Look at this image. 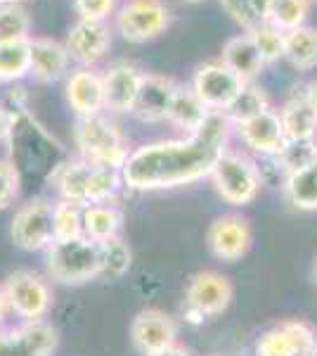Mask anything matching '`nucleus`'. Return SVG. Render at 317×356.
<instances>
[{"label":"nucleus","mask_w":317,"mask_h":356,"mask_svg":"<svg viewBox=\"0 0 317 356\" xmlns=\"http://www.w3.org/2000/svg\"><path fill=\"white\" fill-rule=\"evenodd\" d=\"M234 126L225 112H211L197 134L132 147L121 166L126 191L157 193L192 186L211 176L218 159L230 150Z\"/></svg>","instance_id":"1"},{"label":"nucleus","mask_w":317,"mask_h":356,"mask_svg":"<svg viewBox=\"0 0 317 356\" xmlns=\"http://www.w3.org/2000/svg\"><path fill=\"white\" fill-rule=\"evenodd\" d=\"M50 181L55 183L60 200H67V202H74L78 207L114 202L119 193L126 188L123 178H121V169L90 164L83 157L62 162Z\"/></svg>","instance_id":"2"},{"label":"nucleus","mask_w":317,"mask_h":356,"mask_svg":"<svg viewBox=\"0 0 317 356\" xmlns=\"http://www.w3.org/2000/svg\"><path fill=\"white\" fill-rule=\"evenodd\" d=\"M45 273L60 285H85L102 273V247L85 235L71 240H55L45 250Z\"/></svg>","instance_id":"3"},{"label":"nucleus","mask_w":317,"mask_h":356,"mask_svg":"<svg viewBox=\"0 0 317 356\" xmlns=\"http://www.w3.org/2000/svg\"><path fill=\"white\" fill-rule=\"evenodd\" d=\"M74 145L85 162L109 169H121L132 150L119 124L107 114L78 119L74 126Z\"/></svg>","instance_id":"4"},{"label":"nucleus","mask_w":317,"mask_h":356,"mask_svg":"<svg viewBox=\"0 0 317 356\" xmlns=\"http://www.w3.org/2000/svg\"><path fill=\"white\" fill-rule=\"evenodd\" d=\"M213 191L225 204L249 207L263 191V174L246 152L228 150L211 171Z\"/></svg>","instance_id":"5"},{"label":"nucleus","mask_w":317,"mask_h":356,"mask_svg":"<svg viewBox=\"0 0 317 356\" xmlns=\"http://www.w3.org/2000/svg\"><path fill=\"white\" fill-rule=\"evenodd\" d=\"M3 292L5 300H8L10 314H15L22 323H26V321H48L50 312H53V285L48 283V278H43L36 271H28V268L12 271L5 278Z\"/></svg>","instance_id":"6"},{"label":"nucleus","mask_w":317,"mask_h":356,"mask_svg":"<svg viewBox=\"0 0 317 356\" xmlns=\"http://www.w3.org/2000/svg\"><path fill=\"white\" fill-rule=\"evenodd\" d=\"M171 26V10L164 0H126L114 15V29L126 43L142 45Z\"/></svg>","instance_id":"7"},{"label":"nucleus","mask_w":317,"mask_h":356,"mask_svg":"<svg viewBox=\"0 0 317 356\" xmlns=\"http://www.w3.org/2000/svg\"><path fill=\"white\" fill-rule=\"evenodd\" d=\"M10 238L24 252H45L55 243V202L45 197L22 204L10 221Z\"/></svg>","instance_id":"8"},{"label":"nucleus","mask_w":317,"mask_h":356,"mask_svg":"<svg viewBox=\"0 0 317 356\" xmlns=\"http://www.w3.org/2000/svg\"><path fill=\"white\" fill-rule=\"evenodd\" d=\"M234 297V288L228 275L218 271H199L189 278L185 288V314L189 321L201 323L228 312Z\"/></svg>","instance_id":"9"},{"label":"nucleus","mask_w":317,"mask_h":356,"mask_svg":"<svg viewBox=\"0 0 317 356\" xmlns=\"http://www.w3.org/2000/svg\"><path fill=\"white\" fill-rule=\"evenodd\" d=\"M189 86L211 112H228L230 105L246 88V81L221 60H211L197 67Z\"/></svg>","instance_id":"10"},{"label":"nucleus","mask_w":317,"mask_h":356,"mask_svg":"<svg viewBox=\"0 0 317 356\" xmlns=\"http://www.w3.org/2000/svg\"><path fill=\"white\" fill-rule=\"evenodd\" d=\"M317 347V330L305 321L289 318L265 330L256 342V356H308Z\"/></svg>","instance_id":"11"},{"label":"nucleus","mask_w":317,"mask_h":356,"mask_svg":"<svg viewBox=\"0 0 317 356\" xmlns=\"http://www.w3.org/2000/svg\"><path fill=\"white\" fill-rule=\"evenodd\" d=\"M57 330L50 321L0 328V356H53L57 349Z\"/></svg>","instance_id":"12"},{"label":"nucleus","mask_w":317,"mask_h":356,"mask_svg":"<svg viewBox=\"0 0 317 356\" xmlns=\"http://www.w3.org/2000/svg\"><path fill=\"white\" fill-rule=\"evenodd\" d=\"M234 134L244 143L246 150L265 159L277 157L284 143L289 140L284 134V126H282L280 112L275 107H270V110L256 114V117L246 119L241 124H234Z\"/></svg>","instance_id":"13"},{"label":"nucleus","mask_w":317,"mask_h":356,"mask_svg":"<svg viewBox=\"0 0 317 356\" xmlns=\"http://www.w3.org/2000/svg\"><path fill=\"white\" fill-rule=\"evenodd\" d=\"M253 243L251 223L239 214H223L206 231V245L221 261H239L249 254Z\"/></svg>","instance_id":"14"},{"label":"nucleus","mask_w":317,"mask_h":356,"mask_svg":"<svg viewBox=\"0 0 317 356\" xmlns=\"http://www.w3.org/2000/svg\"><path fill=\"white\" fill-rule=\"evenodd\" d=\"M112 26L107 22H90L78 19L76 24L69 29L65 45L69 50L71 62L78 67H95L107 57L112 48Z\"/></svg>","instance_id":"15"},{"label":"nucleus","mask_w":317,"mask_h":356,"mask_svg":"<svg viewBox=\"0 0 317 356\" xmlns=\"http://www.w3.org/2000/svg\"><path fill=\"white\" fill-rule=\"evenodd\" d=\"M178 88H180V83H178L175 79L164 76V74H147L145 72L130 114L135 119H140L142 124L169 122Z\"/></svg>","instance_id":"16"},{"label":"nucleus","mask_w":317,"mask_h":356,"mask_svg":"<svg viewBox=\"0 0 317 356\" xmlns=\"http://www.w3.org/2000/svg\"><path fill=\"white\" fill-rule=\"evenodd\" d=\"M65 97L78 119L105 114V83L95 67H76L65 79Z\"/></svg>","instance_id":"17"},{"label":"nucleus","mask_w":317,"mask_h":356,"mask_svg":"<svg viewBox=\"0 0 317 356\" xmlns=\"http://www.w3.org/2000/svg\"><path fill=\"white\" fill-rule=\"evenodd\" d=\"M142 72L132 62H114L102 72V83H105V114L119 117V114H130L135 105L137 90L142 83Z\"/></svg>","instance_id":"18"},{"label":"nucleus","mask_w":317,"mask_h":356,"mask_svg":"<svg viewBox=\"0 0 317 356\" xmlns=\"http://www.w3.org/2000/svg\"><path fill=\"white\" fill-rule=\"evenodd\" d=\"M130 340L145 356L178 344V323L161 309H142L130 323Z\"/></svg>","instance_id":"19"},{"label":"nucleus","mask_w":317,"mask_h":356,"mask_svg":"<svg viewBox=\"0 0 317 356\" xmlns=\"http://www.w3.org/2000/svg\"><path fill=\"white\" fill-rule=\"evenodd\" d=\"M71 57L67 45L55 38L31 36V74L36 83H57L71 72Z\"/></svg>","instance_id":"20"},{"label":"nucleus","mask_w":317,"mask_h":356,"mask_svg":"<svg viewBox=\"0 0 317 356\" xmlns=\"http://www.w3.org/2000/svg\"><path fill=\"white\" fill-rule=\"evenodd\" d=\"M221 62L232 69L237 76L244 79L246 83H256V79L261 76L263 69H265V62H263L261 53H258V48H256V43H253L249 31L237 33V36L225 41Z\"/></svg>","instance_id":"21"},{"label":"nucleus","mask_w":317,"mask_h":356,"mask_svg":"<svg viewBox=\"0 0 317 356\" xmlns=\"http://www.w3.org/2000/svg\"><path fill=\"white\" fill-rule=\"evenodd\" d=\"M280 119L289 140H303V138H317V112L308 102L303 88L293 90L280 107Z\"/></svg>","instance_id":"22"},{"label":"nucleus","mask_w":317,"mask_h":356,"mask_svg":"<svg viewBox=\"0 0 317 356\" xmlns=\"http://www.w3.org/2000/svg\"><path fill=\"white\" fill-rule=\"evenodd\" d=\"M123 221V209L114 202L83 207V235L97 245H105L109 240L121 238Z\"/></svg>","instance_id":"23"},{"label":"nucleus","mask_w":317,"mask_h":356,"mask_svg":"<svg viewBox=\"0 0 317 356\" xmlns=\"http://www.w3.org/2000/svg\"><path fill=\"white\" fill-rule=\"evenodd\" d=\"M209 117H211V110L204 105V100L194 93L192 86H180L175 100H173L169 124H173L185 136H189V134H197L201 126L209 122Z\"/></svg>","instance_id":"24"},{"label":"nucleus","mask_w":317,"mask_h":356,"mask_svg":"<svg viewBox=\"0 0 317 356\" xmlns=\"http://www.w3.org/2000/svg\"><path fill=\"white\" fill-rule=\"evenodd\" d=\"M282 193L291 209L317 211V162L282 178Z\"/></svg>","instance_id":"25"},{"label":"nucleus","mask_w":317,"mask_h":356,"mask_svg":"<svg viewBox=\"0 0 317 356\" xmlns=\"http://www.w3.org/2000/svg\"><path fill=\"white\" fill-rule=\"evenodd\" d=\"M31 74V38L0 43V83H19Z\"/></svg>","instance_id":"26"},{"label":"nucleus","mask_w":317,"mask_h":356,"mask_svg":"<svg viewBox=\"0 0 317 356\" xmlns=\"http://www.w3.org/2000/svg\"><path fill=\"white\" fill-rule=\"evenodd\" d=\"M284 60L298 72H310L317 67V29L301 26L286 33Z\"/></svg>","instance_id":"27"},{"label":"nucleus","mask_w":317,"mask_h":356,"mask_svg":"<svg viewBox=\"0 0 317 356\" xmlns=\"http://www.w3.org/2000/svg\"><path fill=\"white\" fill-rule=\"evenodd\" d=\"M282 176L296 174L305 166L317 162V138H303V140H286L277 157L273 159Z\"/></svg>","instance_id":"28"},{"label":"nucleus","mask_w":317,"mask_h":356,"mask_svg":"<svg viewBox=\"0 0 317 356\" xmlns=\"http://www.w3.org/2000/svg\"><path fill=\"white\" fill-rule=\"evenodd\" d=\"M310 8H313V0H273L268 24L289 33L293 29L305 26L310 17Z\"/></svg>","instance_id":"29"},{"label":"nucleus","mask_w":317,"mask_h":356,"mask_svg":"<svg viewBox=\"0 0 317 356\" xmlns=\"http://www.w3.org/2000/svg\"><path fill=\"white\" fill-rule=\"evenodd\" d=\"M270 107H273L270 105V97L261 86L246 83V88L241 90L239 97L230 105V110L225 114H228V119L234 126V124H241V122H246V119L256 117V114H261L265 110H270Z\"/></svg>","instance_id":"30"},{"label":"nucleus","mask_w":317,"mask_h":356,"mask_svg":"<svg viewBox=\"0 0 317 356\" xmlns=\"http://www.w3.org/2000/svg\"><path fill=\"white\" fill-rule=\"evenodd\" d=\"M102 247V273L100 278L107 280H121L132 266V250L126 240H109Z\"/></svg>","instance_id":"31"},{"label":"nucleus","mask_w":317,"mask_h":356,"mask_svg":"<svg viewBox=\"0 0 317 356\" xmlns=\"http://www.w3.org/2000/svg\"><path fill=\"white\" fill-rule=\"evenodd\" d=\"M251 38L256 43L258 53H261L265 67L268 65H275V62L284 60V45H286V33L275 29L273 24L268 22H261L258 26L251 29Z\"/></svg>","instance_id":"32"},{"label":"nucleus","mask_w":317,"mask_h":356,"mask_svg":"<svg viewBox=\"0 0 317 356\" xmlns=\"http://www.w3.org/2000/svg\"><path fill=\"white\" fill-rule=\"evenodd\" d=\"M31 38V15L24 5H0V43Z\"/></svg>","instance_id":"33"},{"label":"nucleus","mask_w":317,"mask_h":356,"mask_svg":"<svg viewBox=\"0 0 317 356\" xmlns=\"http://www.w3.org/2000/svg\"><path fill=\"white\" fill-rule=\"evenodd\" d=\"M83 235V207L57 200L55 202V240H71Z\"/></svg>","instance_id":"34"},{"label":"nucleus","mask_w":317,"mask_h":356,"mask_svg":"<svg viewBox=\"0 0 317 356\" xmlns=\"http://www.w3.org/2000/svg\"><path fill=\"white\" fill-rule=\"evenodd\" d=\"M19 191H22L19 169L12 164V159L0 157V211H5L8 207L15 204V200L19 197Z\"/></svg>","instance_id":"35"},{"label":"nucleus","mask_w":317,"mask_h":356,"mask_svg":"<svg viewBox=\"0 0 317 356\" xmlns=\"http://www.w3.org/2000/svg\"><path fill=\"white\" fill-rule=\"evenodd\" d=\"M78 19L90 22H107L109 17L117 15L119 0H74Z\"/></svg>","instance_id":"36"},{"label":"nucleus","mask_w":317,"mask_h":356,"mask_svg":"<svg viewBox=\"0 0 317 356\" xmlns=\"http://www.w3.org/2000/svg\"><path fill=\"white\" fill-rule=\"evenodd\" d=\"M221 5H223L225 13L230 15V19L237 22L244 31H251L253 26L261 24L251 8V0H221Z\"/></svg>","instance_id":"37"},{"label":"nucleus","mask_w":317,"mask_h":356,"mask_svg":"<svg viewBox=\"0 0 317 356\" xmlns=\"http://www.w3.org/2000/svg\"><path fill=\"white\" fill-rule=\"evenodd\" d=\"M12 126H15V112L10 110V107L0 105V145H3V143H10Z\"/></svg>","instance_id":"38"},{"label":"nucleus","mask_w":317,"mask_h":356,"mask_svg":"<svg viewBox=\"0 0 317 356\" xmlns=\"http://www.w3.org/2000/svg\"><path fill=\"white\" fill-rule=\"evenodd\" d=\"M251 8L256 13L258 22H268L270 8H273V0H251Z\"/></svg>","instance_id":"39"},{"label":"nucleus","mask_w":317,"mask_h":356,"mask_svg":"<svg viewBox=\"0 0 317 356\" xmlns=\"http://www.w3.org/2000/svg\"><path fill=\"white\" fill-rule=\"evenodd\" d=\"M303 93H305V97H308L310 105H313V110L317 112V79L303 86Z\"/></svg>","instance_id":"40"},{"label":"nucleus","mask_w":317,"mask_h":356,"mask_svg":"<svg viewBox=\"0 0 317 356\" xmlns=\"http://www.w3.org/2000/svg\"><path fill=\"white\" fill-rule=\"evenodd\" d=\"M149 356H192V354H189L187 349L178 347V344H173V347H169V349H161V352H157V354H149Z\"/></svg>","instance_id":"41"},{"label":"nucleus","mask_w":317,"mask_h":356,"mask_svg":"<svg viewBox=\"0 0 317 356\" xmlns=\"http://www.w3.org/2000/svg\"><path fill=\"white\" fill-rule=\"evenodd\" d=\"M8 314H10V307H8V300H5L3 285H0V328H3V321L8 318Z\"/></svg>","instance_id":"42"},{"label":"nucleus","mask_w":317,"mask_h":356,"mask_svg":"<svg viewBox=\"0 0 317 356\" xmlns=\"http://www.w3.org/2000/svg\"><path fill=\"white\" fill-rule=\"evenodd\" d=\"M24 0H0V5H22Z\"/></svg>","instance_id":"43"},{"label":"nucleus","mask_w":317,"mask_h":356,"mask_svg":"<svg viewBox=\"0 0 317 356\" xmlns=\"http://www.w3.org/2000/svg\"><path fill=\"white\" fill-rule=\"evenodd\" d=\"M313 283L317 285V257H315V261H313Z\"/></svg>","instance_id":"44"},{"label":"nucleus","mask_w":317,"mask_h":356,"mask_svg":"<svg viewBox=\"0 0 317 356\" xmlns=\"http://www.w3.org/2000/svg\"><path fill=\"white\" fill-rule=\"evenodd\" d=\"M185 3H204V0H185Z\"/></svg>","instance_id":"45"},{"label":"nucleus","mask_w":317,"mask_h":356,"mask_svg":"<svg viewBox=\"0 0 317 356\" xmlns=\"http://www.w3.org/2000/svg\"><path fill=\"white\" fill-rule=\"evenodd\" d=\"M308 356H317V347H315V349H313V352H310Z\"/></svg>","instance_id":"46"},{"label":"nucleus","mask_w":317,"mask_h":356,"mask_svg":"<svg viewBox=\"0 0 317 356\" xmlns=\"http://www.w3.org/2000/svg\"><path fill=\"white\" fill-rule=\"evenodd\" d=\"M313 3H317V0H313Z\"/></svg>","instance_id":"47"}]
</instances>
